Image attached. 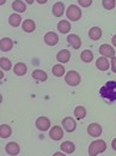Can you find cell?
Wrapping results in <instances>:
<instances>
[{"mask_svg": "<svg viewBox=\"0 0 116 156\" xmlns=\"http://www.w3.org/2000/svg\"><path fill=\"white\" fill-rule=\"evenodd\" d=\"M101 96L108 101H116V82L109 80L99 89Z\"/></svg>", "mask_w": 116, "mask_h": 156, "instance_id": "6da1fadb", "label": "cell"}, {"mask_svg": "<svg viewBox=\"0 0 116 156\" xmlns=\"http://www.w3.org/2000/svg\"><path fill=\"white\" fill-rule=\"evenodd\" d=\"M105 150H107V143L102 139H97L89 145V156H96L101 153H104Z\"/></svg>", "mask_w": 116, "mask_h": 156, "instance_id": "7a4b0ae2", "label": "cell"}, {"mask_svg": "<svg viewBox=\"0 0 116 156\" xmlns=\"http://www.w3.org/2000/svg\"><path fill=\"white\" fill-rule=\"evenodd\" d=\"M67 18L70 20H78L81 17V10L78 7L77 5H70L67 9Z\"/></svg>", "mask_w": 116, "mask_h": 156, "instance_id": "3957f363", "label": "cell"}, {"mask_svg": "<svg viewBox=\"0 0 116 156\" xmlns=\"http://www.w3.org/2000/svg\"><path fill=\"white\" fill-rule=\"evenodd\" d=\"M65 80H66V83H67L68 85H71V87H77L78 84L80 83L81 79H80V76H79L78 72H76V71H70V72L66 73Z\"/></svg>", "mask_w": 116, "mask_h": 156, "instance_id": "277c9868", "label": "cell"}, {"mask_svg": "<svg viewBox=\"0 0 116 156\" xmlns=\"http://www.w3.org/2000/svg\"><path fill=\"white\" fill-rule=\"evenodd\" d=\"M62 127H63L67 132H73V131L77 129L76 120L71 117L63 118V120H62Z\"/></svg>", "mask_w": 116, "mask_h": 156, "instance_id": "5b68a950", "label": "cell"}, {"mask_svg": "<svg viewBox=\"0 0 116 156\" xmlns=\"http://www.w3.org/2000/svg\"><path fill=\"white\" fill-rule=\"evenodd\" d=\"M99 53L104 57V58H114L115 57V51H114V48L111 47V46H109V44H102L101 47H99Z\"/></svg>", "mask_w": 116, "mask_h": 156, "instance_id": "8992f818", "label": "cell"}, {"mask_svg": "<svg viewBox=\"0 0 116 156\" xmlns=\"http://www.w3.org/2000/svg\"><path fill=\"white\" fill-rule=\"evenodd\" d=\"M36 127L39 131H47L50 127V120L47 117H39L36 120Z\"/></svg>", "mask_w": 116, "mask_h": 156, "instance_id": "52a82bcc", "label": "cell"}, {"mask_svg": "<svg viewBox=\"0 0 116 156\" xmlns=\"http://www.w3.org/2000/svg\"><path fill=\"white\" fill-rule=\"evenodd\" d=\"M49 137L53 140H60L63 137V130H62V127H60L59 125L53 126L50 129V131H49Z\"/></svg>", "mask_w": 116, "mask_h": 156, "instance_id": "ba28073f", "label": "cell"}, {"mask_svg": "<svg viewBox=\"0 0 116 156\" xmlns=\"http://www.w3.org/2000/svg\"><path fill=\"white\" fill-rule=\"evenodd\" d=\"M87 133L91 137H99L102 135V126L97 122H92L87 126Z\"/></svg>", "mask_w": 116, "mask_h": 156, "instance_id": "9c48e42d", "label": "cell"}, {"mask_svg": "<svg viewBox=\"0 0 116 156\" xmlns=\"http://www.w3.org/2000/svg\"><path fill=\"white\" fill-rule=\"evenodd\" d=\"M5 150H6V153L9 154V155H18L20 151V147L17 144V143H15V142H10V143H7L6 144V147H5Z\"/></svg>", "mask_w": 116, "mask_h": 156, "instance_id": "30bf717a", "label": "cell"}, {"mask_svg": "<svg viewBox=\"0 0 116 156\" xmlns=\"http://www.w3.org/2000/svg\"><path fill=\"white\" fill-rule=\"evenodd\" d=\"M59 41L58 34L53 33V31H49L44 35V42L48 44V46H55Z\"/></svg>", "mask_w": 116, "mask_h": 156, "instance_id": "8fae6325", "label": "cell"}, {"mask_svg": "<svg viewBox=\"0 0 116 156\" xmlns=\"http://www.w3.org/2000/svg\"><path fill=\"white\" fill-rule=\"evenodd\" d=\"M67 42L74 48V49H79V47L81 46V40L80 37L76 35V34H70L67 36Z\"/></svg>", "mask_w": 116, "mask_h": 156, "instance_id": "7c38bea8", "label": "cell"}, {"mask_svg": "<svg viewBox=\"0 0 116 156\" xmlns=\"http://www.w3.org/2000/svg\"><path fill=\"white\" fill-rule=\"evenodd\" d=\"M96 66H97V69H98V70H101V71H107V70L109 69L110 64H109L108 58L101 57V58H98L96 60Z\"/></svg>", "mask_w": 116, "mask_h": 156, "instance_id": "4fadbf2b", "label": "cell"}, {"mask_svg": "<svg viewBox=\"0 0 116 156\" xmlns=\"http://www.w3.org/2000/svg\"><path fill=\"white\" fill-rule=\"evenodd\" d=\"M13 47V42L12 40L9 39V37H2L0 40V49L2 52H9L11 48Z\"/></svg>", "mask_w": 116, "mask_h": 156, "instance_id": "5bb4252c", "label": "cell"}, {"mask_svg": "<svg viewBox=\"0 0 116 156\" xmlns=\"http://www.w3.org/2000/svg\"><path fill=\"white\" fill-rule=\"evenodd\" d=\"M70 58H71V53H70V51H67V49H62V51H60L58 54H56L58 61L59 62H62V64L68 62V61H70Z\"/></svg>", "mask_w": 116, "mask_h": 156, "instance_id": "9a60e30c", "label": "cell"}, {"mask_svg": "<svg viewBox=\"0 0 116 156\" xmlns=\"http://www.w3.org/2000/svg\"><path fill=\"white\" fill-rule=\"evenodd\" d=\"M61 150H62L65 154H72V153H74V150H76V145H74V143H72V142H70V140H66V142H63V143L61 144Z\"/></svg>", "mask_w": 116, "mask_h": 156, "instance_id": "2e32d148", "label": "cell"}, {"mask_svg": "<svg viewBox=\"0 0 116 156\" xmlns=\"http://www.w3.org/2000/svg\"><path fill=\"white\" fill-rule=\"evenodd\" d=\"M52 11H53V15L55 17H61L63 15V12H65V5H63V2H60V1L55 2Z\"/></svg>", "mask_w": 116, "mask_h": 156, "instance_id": "e0dca14e", "label": "cell"}, {"mask_svg": "<svg viewBox=\"0 0 116 156\" xmlns=\"http://www.w3.org/2000/svg\"><path fill=\"white\" fill-rule=\"evenodd\" d=\"M26 71H28V69H26V65L24 62H17L13 66V72L17 76H24L26 73Z\"/></svg>", "mask_w": 116, "mask_h": 156, "instance_id": "ac0fdd59", "label": "cell"}, {"mask_svg": "<svg viewBox=\"0 0 116 156\" xmlns=\"http://www.w3.org/2000/svg\"><path fill=\"white\" fill-rule=\"evenodd\" d=\"M22 27H23V30L25 33H32L35 30V28H36V24L32 20H25L23 22Z\"/></svg>", "mask_w": 116, "mask_h": 156, "instance_id": "d6986e66", "label": "cell"}, {"mask_svg": "<svg viewBox=\"0 0 116 156\" xmlns=\"http://www.w3.org/2000/svg\"><path fill=\"white\" fill-rule=\"evenodd\" d=\"M101 36H102V30H101V28H98V27H92V28L89 30V37L91 40L96 41V40L101 39Z\"/></svg>", "mask_w": 116, "mask_h": 156, "instance_id": "ffe728a7", "label": "cell"}, {"mask_svg": "<svg viewBox=\"0 0 116 156\" xmlns=\"http://www.w3.org/2000/svg\"><path fill=\"white\" fill-rule=\"evenodd\" d=\"M58 30L61 33V34H67L70 30H71V24L70 22L67 20H60L58 24Z\"/></svg>", "mask_w": 116, "mask_h": 156, "instance_id": "44dd1931", "label": "cell"}, {"mask_svg": "<svg viewBox=\"0 0 116 156\" xmlns=\"http://www.w3.org/2000/svg\"><path fill=\"white\" fill-rule=\"evenodd\" d=\"M12 9L16 11V12H25V10H26V5H25V2H23L22 0H15L13 2H12Z\"/></svg>", "mask_w": 116, "mask_h": 156, "instance_id": "7402d4cb", "label": "cell"}, {"mask_svg": "<svg viewBox=\"0 0 116 156\" xmlns=\"http://www.w3.org/2000/svg\"><path fill=\"white\" fill-rule=\"evenodd\" d=\"M32 77H34V79H36L39 82H44V80L48 79V75L43 70H35L32 72Z\"/></svg>", "mask_w": 116, "mask_h": 156, "instance_id": "603a6c76", "label": "cell"}, {"mask_svg": "<svg viewBox=\"0 0 116 156\" xmlns=\"http://www.w3.org/2000/svg\"><path fill=\"white\" fill-rule=\"evenodd\" d=\"M11 133H12V129L6 124H1V126H0V137L1 138H9L11 136Z\"/></svg>", "mask_w": 116, "mask_h": 156, "instance_id": "cb8c5ba5", "label": "cell"}, {"mask_svg": "<svg viewBox=\"0 0 116 156\" xmlns=\"http://www.w3.org/2000/svg\"><path fill=\"white\" fill-rule=\"evenodd\" d=\"M80 58H81V60H83L84 62H91L92 59H94V53H92L91 51H89V49H85V51L81 52Z\"/></svg>", "mask_w": 116, "mask_h": 156, "instance_id": "d4e9b609", "label": "cell"}, {"mask_svg": "<svg viewBox=\"0 0 116 156\" xmlns=\"http://www.w3.org/2000/svg\"><path fill=\"white\" fill-rule=\"evenodd\" d=\"M52 72H53V75H54V76H56V77H61V76H63V75H65V67H63L62 65H60V64H56V65H54V66H53Z\"/></svg>", "mask_w": 116, "mask_h": 156, "instance_id": "484cf974", "label": "cell"}, {"mask_svg": "<svg viewBox=\"0 0 116 156\" xmlns=\"http://www.w3.org/2000/svg\"><path fill=\"white\" fill-rule=\"evenodd\" d=\"M74 115H76V118H77L78 120L84 119L85 115H86V109L83 106H78V107H76V109H74Z\"/></svg>", "mask_w": 116, "mask_h": 156, "instance_id": "4316f807", "label": "cell"}, {"mask_svg": "<svg viewBox=\"0 0 116 156\" xmlns=\"http://www.w3.org/2000/svg\"><path fill=\"white\" fill-rule=\"evenodd\" d=\"M9 22H10V24H11L12 27H18L20 24V22H22V18H20V16L18 13H13V15L10 16Z\"/></svg>", "mask_w": 116, "mask_h": 156, "instance_id": "83f0119b", "label": "cell"}, {"mask_svg": "<svg viewBox=\"0 0 116 156\" xmlns=\"http://www.w3.org/2000/svg\"><path fill=\"white\" fill-rule=\"evenodd\" d=\"M0 66H1V70L9 71V70H11L12 64H11V61L7 58H1L0 59Z\"/></svg>", "mask_w": 116, "mask_h": 156, "instance_id": "f1b7e54d", "label": "cell"}, {"mask_svg": "<svg viewBox=\"0 0 116 156\" xmlns=\"http://www.w3.org/2000/svg\"><path fill=\"white\" fill-rule=\"evenodd\" d=\"M102 5L105 10H113L116 5V0H103Z\"/></svg>", "mask_w": 116, "mask_h": 156, "instance_id": "f546056e", "label": "cell"}, {"mask_svg": "<svg viewBox=\"0 0 116 156\" xmlns=\"http://www.w3.org/2000/svg\"><path fill=\"white\" fill-rule=\"evenodd\" d=\"M79 5L83 6V7H89L91 4H92V0H78Z\"/></svg>", "mask_w": 116, "mask_h": 156, "instance_id": "4dcf8cb0", "label": "cell"}, {"mask_svg": "<svg viewBox=\"0 0 116 156\" xmlns=\"http://www.w3.org/2000/svg\"><path fill=\"white\" fill-rule=\"evenodd\" d=\"M111 70H113L114 73H116V58L115 57L111 59Z\"/></svg>", "mask_w": 116, "mask_h": 156, "instance_id": "1f68e13d", "label": "cell"}, {"mask_svg": "<svg viewBox=\"0 0 116 156\" xmlns=\"http://www.w3.org/2000/svg\"><path fill=\"white\" fill-rule=\"evenodd\" d=\"M111 147H113L114 150H116V138L115 139H113V142H111Z\"/></svg>", "mask_w": 116, "mask_h": 156, "instance_id": "d6a6232c", "label": "cell"}, {"mask_svg": "<svg viewBox=\"0 0 116 156\" xmlns=\"http://www.w3.org/2000/svg\"><path fill=\"white\" fill-rule=\"evenodd\" d=\"M53 156H66L63 153H60V151H58V153H54L53 154Z\"/></svg>", "mask_w": 116, "mask_h": 156, "instance_id": "836d02e7", "label": "cell"}, {"mask_svg": "<svg viewBox=\"0 0 116 156\" xmlns=\"http://www.w3.org/2000/svg\"><path fill=\"white\" fill-rule=\"evenodd\" d=\"M111 41H113V44L116 47V35H114V36H113V40H111Z\"/></svg>", "mask_w": 116, "mask_h": 156, "instance_id": "e575fe53", "label": "cell"}, {"mask_svg": "<svg viewBox=\"0 0 116 156\" xmlns=\"http://www.w3.org/2000/svg\"><path fill=\"white\" fill-rule=\"evenodd\" d=\"M47 1H48V0H37V2H39V4H46Z\"/></svg>", "mask_w": 116, "mask_h": 156, "instance_id": "d590c367", "label": "cell"}, {"mask_svg": "<svg viewBox=\"0 0 116 156\" xmlns=\"http://www.w3.org/2000/svg\"><path fill=\"white\" fill-rule=\"evenodd\" d=\"M25 1H26V2H28V4H30V5H31V4H32V2H34V0H25Z\"/></svg>", "mask_w": 116, "mask_h": 156, "instance_id": "8d00e7d4", "label": "cell"}, {"mask_svg": "<svg viewBox=\"0 0 116 156\" xmlns=\"http://www.w3.org/2000/svg\"><path fill=\"white\" fill-rule=\"evenodd\" d=\"M5 2H6V0H0V4H1V5H4Z\"/></svg>", "mask_w": 116, "mask_h": 156, "instance_id": "74e56055", "label": "cell"}]
</instances>
